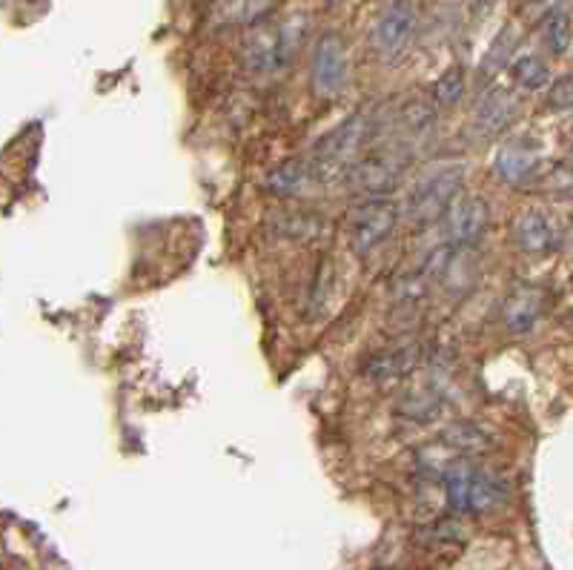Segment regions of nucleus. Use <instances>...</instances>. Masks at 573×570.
Here are the masks:
<instances>
[{"label":"nucleus","instance_id":"9","mask_svg":"<svg viewBox=\"0 0 573 570\" xmlns=\"http://www.w3.org/2000/svg\"><path fill=\"white\" fill-rule=\"evenodd\" d=\"M490 227V207L479 195H465L459 198L447 215L442 218V233L450 247L459 250H473Z\"/></svg>","mask_w":573,"mask_h":570},{"label":"nucleus","instance_id":"11","mask_svg":"<svg viewBox=\"0 0 573 570\" xmlns=\"http://www.w3.org/2000/svg\"><path fill=\"white\" fill-rule=\"evenodd\" d=\"M556 224L545 212L525 210L519 212L510 224L513 244L528 255H548L556 247Z\"/></svg>","mask_w":573,"mask_h":570},{"label":"nucleus","instance_id":"18","mask_svg":"<svg viewBox=\"0 0 573 570\" xmlns=\"http://www.w3.org/2000/svg\"><path fill=\"white\" fill-rule=\"evenodd\" d=\"M393 118L410 138H425L436 127V106L427 98H407Z\"/></svg>","mask_w":573,"mask_h":570},{"label":"nucleus","instance_id":"8","mask_svg":"<svg viewBox=\"0 0 573 570\" xmlns=\"http://www.w3.org/2000/svg\"><path fill=\"white\" fill-rule=\"evenodd\" d=\"M347 46L339 32H324L313 52V66H310V81L313 92L321 101L339 98L341 89L347 84Z\"/></svg>","mask_w":573,"mask_h":570},{"label":"nucleus","instance_id":"24","mask_svg":"<svg viewBox=\"0 0 573 570\" xmlns=\"http://www.w3.org/2000/svg\"><path fill=\"white\" fill-rule=\"evenodd\" d=\"M522 3H528V6H533V3H542V0H522Z\"/></svg>","mask_w":573,"mask_h":570},{"label":"nucleus","instance_id":"20","mask_svg":"<svg viewBox=\"0 0 573 570\" xmlns=\"http://www.w3.org/2000/svg\"><path fill=\"white\" fill-rule=\"evenodd\" d=\"M510 75H513L516 84L525 86V89H542V86L548 84V66L542 64L536 55L516 58L513 66H510Z\"/></svg>","mask_w":573,"mask_h":570},{"label":"nucleus","instance_id":"17","mask_svg":"<svg viewBox=\"0 0 573 570\" xmlns=\"http://www.w3.org/2000/svg\"><path fill=\"white\" fill-rule=\"evenodd\" d=\"M536 172V158L531 149H525V144H508L499 149L496 155V175L508 184H525L531 181V175Z\"/></svg>","mask_w":573,"mask_h":570},{"label":"nucleus","instance_id":"25","mask_svg":"<svg viewBox=\"0 0 573 570\" xmlns=\"http://www.w3.org/2000/svg\"><path fill=\"white\" fill-rule=\"evenodd\" d=\"M327 3H333V0H327Z\"/></svg>","mask_w":573,"mask_h":570},{"label":"nucleus","instance_id":"7","mask_svg":"<svg viewBox=\"0 0 573 570\" xmlns=\"http://www.w3.org/2000/svg\"><path fill=\"white\" fill-rule=\"evenodd\" d=\"M404 172V161L396 152H370L347 169V187L367 198H384L387 192L399 187Z\"/></svg>","mask_w":573,"mask_h":570},{"label":"nucleus","instance_id":"23","mask_svg":"<svg viewBox=\"0 0 573 570\" xmlns=\"http://www.w3.org/2000/svg\"><path fill=\"white\" fill-rule=\"evenodd\" d=\"M548 104H551L553 109H573V72L571 75H565V78H559V81L551 86Z\"/></svg>","mask_w":573,"mask_h":570},{"label":"nucleus","instance_id":"16","mask_svg":"<svg viewBox=\"0 0 573 570\" xmlns=\"http://www.w3.org/2000/svg\"><path fill=\"white\" fill-rule=\"evenodd\" d=\"M442 444L459 450V453H467V456H476V453H488L490 447L496 444V439H493V433H488L482 424L456 422L450 424L445 433H442Z\"/></svg>","mask_w":573,"mask_h":570},{"label":"nucleus","instance_id":"12","mask_svg":"<svg viewBox=\"0 0 573 570\" xmlns=\"http://www.w3.org/2000/svg\"><path fill=\"white\" fill-rule=\"evenodd\" d=\"M545 313V293L533 284L513 287L502 304V321L510 333H528Z\"/></svg>","mask_w":573,"mask_h":570},{"label":"nucleus","instance_id":"21","mask_svg":"<svg viewBox=\"0 0 573 570\" xmlns=\"http://www.w3.org/2000/svg\"><path fill=\"white\" fill-rule=\"evenodd\" d=\"M439 396L436 393H422V390H416V393H407L399 404V410H402L407 419H416V422H427V419H433L436 413H439Z\"/></svg>","mask_w":573,"mask_h":570},{"label":"nucleus","instance_id":"19","mask_svg":"<svg viewBox=\"0 0 573 570\" xmlns=\"http://www.w3.org/2000/svg\"><path fill=\"white\" fill-rule=\"evenodd\" d=\"M465 95V72L459 66H450L445 75L430 89V101L439 109H453Z\"/></svg>","mask_w":573,"mask_h":570},{"label":"nucleus","instance_id":"2","mask_svg":"<svg viewBox=\"0 0 573 570\" xmlns=\"http://www.w3.org/2000/svg\"><path fill=\"white\" fill-rule=\"evenodd\" d=\"M376 121L373 115L367 112H356L350 115L344 124L327 132L321 138L319 144L313 147V155H310V169L316 178H327V175H347V169L353 167L359 161V152L364 147V141L370 135H376Z\"/></svg>","mask_w":573,"mask_h":570},{"label":"nucleus","instance_id":"22","mask_svg":"<svg viewBox=\"0 0 573 570\" xmlns=\"http://www.w3.org/2000/svg\"><path fill=\"white\" fill-rule=\"evenodd\" d=\"M545 35H548V43H551L553 55H565L573 38V26H571V18H568V12L556 9L551 18H548V23H545Z\"/></svg>","mask_w":573,"mask_h":570},{"label":"nucleus","instance_id":"13","mask_svg":"<svg viewBox=\"0 0 573 570\" xmlns=\"http://www.w3.org/2000/svg\"><path fill=\"white\" fill-rule=\"evenodd\" d=\"M516 98L510 95L508 89H490L482 95V101L476 104V112H473V129L485 138H496L502 135L505 129L513 124L516 118Z\"/></svg>","mask_w":573,"mask_h":570},{"label":"nucleus","instance_id":"4","mask_svg":"<svg viewBox=\"0 0 573 570\" xmlns=\"http://www.w3.org/2000/svg\"><path fill=\"white\" fill-rule=\"evenodd\" d=\"M307 21L304 18H290L278 23L273 29H261L247 41L244 49V64L253 72H276L290 64V58L298 52L301 38H304Z\"/></svg>","mask_w":573,"mask_h":570},{"label":"nucleus","instance_id":"14","mask_svg":"<svg viewBox=\"0 0 573 570\" xmlns=\"http://www.w3.org/2000/svg\"><path fill=\"white\" fill-rule=\"evenodd\" d=\"M276 0H213L210 3V21L215 26H250L258 23Z\"/></svg>","mask_w":573,"mask_h":570},{"label":"nucleus","instance_id":"10","mask_svg":"<svg viewBox=\"0 0 573 570\" xmlns=\"http://www.w3.org/2000/svg\"><path fill=\"white\" fill-rule=\"evenodd\" d=\"M419 364H422V344L410 341V344H399V347L367 356L361 364V373L373 381H396L410 376Z\"/></svg>","mask_w":573,"mask_h":570},{"label":"nucleus","instance_id":"15","mask_svg":"<svg viewBox=\"0 0 573 570\" xmlns=\"http://www.w3.org/2000/svg\"><path fill=\"white\" fill-rule=\"evenodd\" d=\"M313 169L307 161L301 158H290L284 164H278L270 175H267V190L278 195V198H293L298 192H304V187L313 181Z\"/></svg>","mask_w":573,"mask_h":570},{"label":"nucleus","instance_id":"5","mask_svg":"<svg viewBox=\"0 0 573 570\" xmlns=\"http://www.w3.org/2000/svg\"><path fill=\"white\" fill-rule=\"evenodd\" d=\"M419 32V6L416 0H390L373 23L370 41L379 58L387 64H396L404 52L413 46Z\"/></svg>","mask_w":573,"mask_h":570},{"label":"nucleus","instance_id":"6","mask_svg":"<svg viewBox=\"0 0 573 570\" xmlns=\"http://www.w3.org/2000/svg\"><path fill=\"white\" fill-rule=\"evenodd\" d=\"M399 224V207L387 198H367L350 215V244L359 255L373 253Z\"/></svg>","mask_w":573,"mask_h":570},{"label":"nucleus","instance_id":"1","mask_svg":"<svg viewBox=\"0 0 573 570\" xmlns=\"http://www.w3.org/2000/svg\"><path fill=\"white\" fill-rule=\"evenodd\" d=\"M442 487H445L447 507L453 513H488L499 507L508 496L505 479L490 473L485 467H473L467 462H453L442 473Z\"/></svg>","mask_w":573,"mask_h":570},{"label":"nucleus","instance_id":"3","mask_svg":"<svg viewBox=\"0 0 573 570\" xmlns=\"http://www.w3.org/2000/svg\"><path fill=\"white\" fill-rule=\"evenodd\" d=\"M465 172L459 167H445L430 172L422 178L410 195H407V215L416 224H430V221H442L447 210L459 201V190H462Z\"/></svg>","mask_w":573,"mask_h":570}]
</instances>
